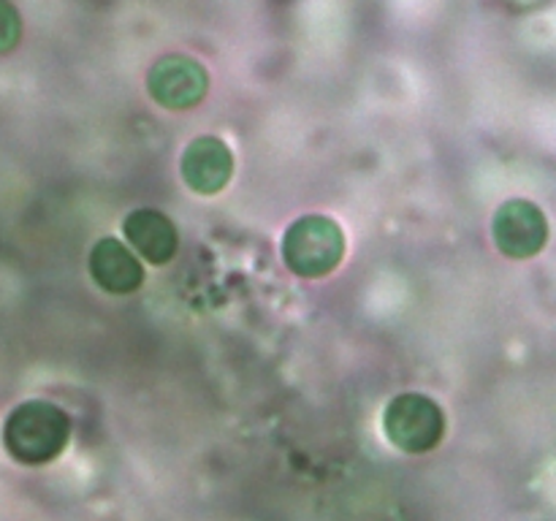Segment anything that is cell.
<instances>
[{
  "label": "cell",
  "instance_id": "obj_8",
  "mask_svg": "<svg viewBox=\"0 0 556 521\" xmlns=\"http://www.w3.org/2000/svg\"><path fill=\"white\" fill-rule=\"evenodd\" d=\"M125 239L134 244L136 253L150 264L163 266L177 253V228L163 212L157 209H136L123 223Z\"/></svg>",
  "mask_w": 556,
  "mask_h": 521
},
{
  "label": "cell",
  "instance_id": "obj_4",
  "mask_svg": "<svg viewBox=\"0 0 556 521\" xmlns=\"http://www.w3.org/2000/svg\"><path fill=\"white\" fill-rule=\"evenodd\" d=\"M147 90L155 103L166 109H193L204 101L210 90V76L204 65L185 54H166L152 65L147 76Z\"/></svg>",
  "mask_w": 556,
  "mask_h": 521
},
{
  "label": "cell",
  "instance_id": "obj_3",
  "mask_svg": "<svg viewBox=\"0 0 556 521\" xmlns=\"http://www.w3.org/2000/svg\"><path fill=\"white\" fill-rule=\"evenodd\" d=\"M383 427L391 443L405 454H427L443 440V407L424 394H400L386 405Z\"/></svg>",
  "mask_w": 556,
  "mask_h": 521
},
{
  "label": "cell",
  "instance_id": "obj_5",
  "mask_svg": "<svg viewBox=\"0 0 556 521\" xmlns=\"http://www.w3.org/2000/svg\"><path fill=\"white\" fill-rule=\"evenodd\" d=\"M548 223L532 201H505L494 215V242L508 258H532L546 247Z\"/></svg>",
  "mask_w": 556,
  "mask_h": 521
},
{
  "label": "cell",
  "instance_id": "obj_7",
  "mask_svg": "<svg viewBox=\"0 0 556 521\" xmlns=\"http://www.w3.org/2000/svg\"><path fill=\"white\" fill-rule=\"evenodd\" d=\"M90 275L103 291L123 296L139 291L144 282V266L119 239L103 237L90 253Z\"/></svg>",
  "mask_w": 556,
  "mask_h": 521
},
{
  "label": "cell",
  "instance_id": "obj_2",
  "mask_svg": "<svg viewBox=\"0 0 556 521\" xmlns=\"http://www.w3.org/2000/svg\"><path fill=\"white\" fill-rule=\"evenodd\" d=\"M345 255V233L331 217L304 215L282 237V258L299 277H326Z\"/></svg>",
  "mask_w": 556,
  "mask_h": 521
},
{
  "label": "cell",
  "instance_id": "obj_1",
  "mask_svg": "<svg viewBox=\"0 0 556 521\" xmlns=\"http://www.w3.org/2000/svg\"><path fill=\"white\" fill-rule=\"evenodd\" d=\"M71 418L58 405L30 399L16 405L3 423V445L22 465H47L63 454Z\"/></svg>",
  "mask_w": 556,
  "mask_h": 521
},
{
  "label": "cell",
  "instance_id": "obj_10",
  "mask_svg": "<svg viewBox=\"0 0 556 521\" xmlns=\"http://www.w3.org/2000/svg\"><path fill=\"white\" fill-rule=\"evenodd\" d=\"M519 3H530V0H519Z\"/></svg>",
  "mask_w": 556,
  "mask_h": 521
},
{
  "label": "cell",
  "instance_id": "obj_9",
  "mask_svg": "<svg viewBox=\"0 0 556 521\" xmlns=\"http://www.w3.org/2000/svg\"><path fill=\"white\" fill-rule=\"evenodd\" d=\"M22 33L20 11L9 3V0H0V52H9L16 47Z\"/></svg>",
  "mask_w": 556,
  "mask_h": 521
},
{
  "label": "cell",
  "instance_id": "obj_6",
  "mask_svg": "<svg viewBox=\"0 0 556 521\" xmlns=\"http://www.w3.org/2000/svg\"><path fill=\"white\" fill-rule=\"evenodd\" d=\"M182 179L201 195L220 193L233 174V155L217 136H201L182 152Z\"/></svg>",
  "mask_w": 556,
  "mask_h": 521
}]
</instances>
